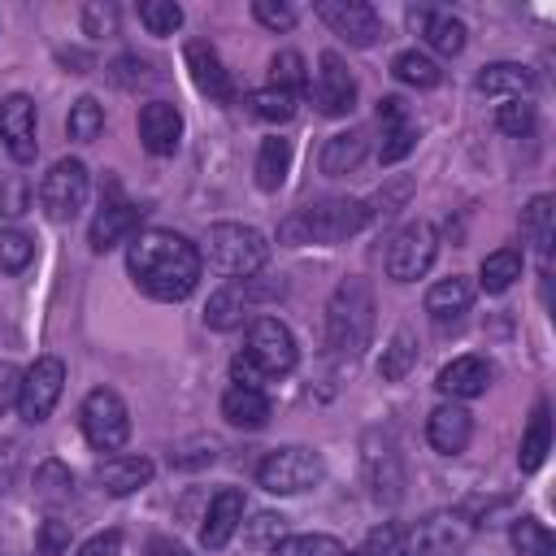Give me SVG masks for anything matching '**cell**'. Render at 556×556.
I'll use <instances>...</instances> for the list:
<instances>
[{
	"label": "cell",
	"instance_id": "6da1fadb",
	"mask_svg": "<svg viewBox=\"0 0 556 556\" xmlns=\"http://www.w3.org/2000/svg\"><path fill=\"white\" fill-rule=\"evenodd\" d=\"M126 269L135 287L152 300H187L200 282L204 256L178 230H139L126 248Z\"/></svg>",
	"mask_w": 556,
	"mask_h": 556
},
{
	"label": "cell",
	"instance_id": "7a4b0ae2",
	"mask_svg": "<svg viewBox=\"0 0 556 556\" xmlns=\"http://www.w3.org/2000/svg\"><path fill=\"white\" fill-rule=\"evenodd\" d=\"M369 222V208L352 195H330L317 200L291 217H282L278 226V243L287 248H304V243H343L348 235H356Z\"/></svg>",
	"mask_w": 556,
	"mask_h": 556
},
{
	"label": "cell",
	"instance_id": "3957f363",
	"mask_svg": "<svg viewBox=\"0 0 556 556\" xmlns=\"http://www.w3.org/2000/svg\"><path fill=\"white\" fill-rule=\"evenodd\" d=\"M374 334V291L365 278H343L326 304V343L339 356H361Z\"/></svg>",
	"mask_w": 556,
	"mask_h": 556
},
{
	"label": "cell",
	"instance_id": "277c9868",
	"mask_svg": "<svg viewBox=\"0 0 556 556\" xmlns=\"http://www.w3.org/2000/svg\"><path fill=\"white\" fill-rule=\"evenodd\" d=\"M269 261V243L256 226H243V222H217L208 226V265L230 278V282H248L265 269Z\"/></svg>",
	"mask_w": 556,
	"mask_h": 556
},
{
	"label": "cell",
	"instance_id": "5b68a950",
	"mask_svg": "<svg viewBox=\"0 0 556 556\" xmlns=\"http://www.w3.org/2000/svg\"><path fill=\"white\" fill-rule=\"evenodd\" d=\"M326 473L321 456L313 447H300V443H287V447H274L261 465H256V482L269 491V495H300L308 486H317Z\"/></svg>",
	"mask_w": 556,
	"mask_h": 556
},
{
	"label": "cell",
	"instance_id": "8992f818",
	"mask_svg": "<svg viewBox=\"0 0 556 556\" xmlns=\"http://www.w3.org/2000/svg\"><path fill=\"white\" fill-rule=\"evenodd\" d=\"M469 539H473V521L456 508H443V513H430L426 521H417L400 539L395 556H460L469 547Z\"/></svg>",
	"mask_w": 556,
	"mask_h": 556
},
{
	"label": "cell",
	"instance_id": "52a82bcc",
	"mask_svg": "<svg viewBox=\"0 0 556 556\" xmlns=\"http://www.w3.org/2000/svg\"><path fill=\"white\" fill-rule=\"evenodd\" d=\"M78 421H83V434L96 452H117L130 439V413H126L122 395L109 391V387L87 391V400L78 408Z\"/></svg>",
	"mask_w": 556,
	"mask_h": 556
},
{
	"label": "cell",
	"instance_id": "ba28073f",
	"mask_svg": "<svg viewBox=\"0 0 556 556\" xmlns=\"http://www.w3.org/2000/svg\"><path fill=\"white\" fill-rule=\"evenodd\" d=\"M61 391H65V361L61 356H35V365L22 369V387H17L22 421H30V426L48 421Z\"/></svg>",
	"mask_w": 556,
	"mask_h": 556
},
{
	"label": "cell",
	"instance_id": "9c48e42d",
	"mask_svg": "<svg viewBox=\"0 0 556 556\" xmlns=\"http://www.w3.org/2000/svg\"><path fill=\"white\" fill-rule=\"evenodd\" d=\"M439 252V235L430 222H408L395 230L391 248H387V278L391 282H417Z\"/></svg>",
	"mask_w": 556,
	"mask_h": 556
},
{
	"label": "cell",
	"instance_id": "30bf717a",
	"mask_svg": "<svg viewBox=\"0 0 556 556\" xmlns=\"http://www.w3.org/2000/svg\"><path fill=\"white\" fill-rule=\"evenodd\" d=\"M87 191H91L87 165L83 161H56L39 182V204L52 222H70L87 204Z\"/></svg>",
	"mask_w": 556,
	"mask_h": 556
},
{
	"label": "cell",
	"instance_id": "8fae6325",
	"mask_svg": "<svg viewBox=\"0 0 556 556\" xmlns=\"http://www.w3.org/2000/svg\"><path fill=\"white\" fill-rule=\"evenodd\" d=\"M261 369H265V378H282V374H291L295 369V334L278 321V317H256L252 326H248V348H243Z\"/></svg>",
	"mask_w": 556,
	"mask_h": 556
},
{
	"label": "cell",
	"instance_id": "7c38bea8",
	"mask_svg": "<svg viewBox=\"0 0 556 556\" xmlns=\"http://www.w3.org/2000/svg\"><path fill=\"white\" fill-rule=\"evenodd\" d=\"M308 91H313V104H317L326 117H348V113L356 109V78H352V70L343 65L339 52H321V56H317V74H313Z\"/></svg>",
	"mask_w": 556,
	"mask_h": 556
},
{
	"label": "cell",
	"instance_id": "4fadbf2b",
	"mask_svg": "<svg viewBox=\"0 0 556 556\" xmlns=\"http://www.w3.org/2000/svg\"><path fill=\"white\" fill-rule=\"evenodd\" d=\"M317 17H321L339 39H348L352 48H369V43L382 39V17H378V9L365 4V0H321V4H317Z\"/></svg>",
	"mask_w": 556,
	"mask_h": 556
},
{
	"label": "cell",
	"instance_id": "5bb4252c",
	"mask_svg": "<svg viewBox=\"0 0 556 556\" xmlns=\"http://www.w3.org/2000/svg\"><path fill=\"white\" fill-rule=\"evenodd\" d=\"M0 139L9 148V156L17 165H30L35 152H39V139H35V100L26 91H13L0 100Z\"/></svg>",
	"mask_w": 556,
	"mask_h": 556
},
{
	"label": "cell",
	"instance_id": "9a60e30c",
	"mask_svg": "<svg viewBox=\"0 0 556 556\" xmlns=\"http://www.w3.org/2000/svg\"><path fill=\"white\" fill-rule=\"evenodd\" d=\"M378 122H382V148H378V161H382V165L404 161V156L417 148V122H413L408 104H404L400 96H382V100H378Z\"/></svg>",
	"mask_w": 556,
	"mask_h": 556
},
{
	"label": "cell",
	"instance_id": "2e32d148",
	"mask_svg": "<svg viewBox=\"0 0 556 556\" xmlns=\"http://www.w3.org/2000/svg\"><path fill=\"white\" fill-rule=\"evenodd\" d=\"M139 143L152 156H174L182 143V113L169 100H148L139 109Z\"/></svg>",
	"mask_w": 556,
	"mask_h": 556
},
{
	"label": "cell",
	"instance_id": "e0dca14e",
	"mask_svg": "<svg viewBox=\"0 0 556 556\" xmlns=\"http://www.w3.org/2000/svg\"><path fill=\"white\" fill-rule=\"evenodd\" d=\"M182 56H187L191 83H195L208 100H217V104H230V100H235V83H230V74H226V65H222V56H217V48H213V43L191 39Z\"/></svg>",
	"mask_w": 556,
	"mask_h": 556
},
{
	"label": "cell",
	"instance_id": "ac0fdd59",
	"mask_svg": "<svg viewBox=\"0 0 556 556\" xmlns=\"http://www.w3.org/2000/svg\"><path fill=\"white\" fill-rule=\"evenodd\" d=\"M243 491L239 486H222L213 500H208V513H204V526H200V543L208 547V552H217V547H226L230 543V534L243 526Z\"/></svg>",
	"mask_w": 556,
	"mask_h": 556
},
{
	"label": "cell",
	"instance_id": "d6986e66",
	"mask_svg": "<svg viewBox=\"0 0 556 556\" xmlns=\"http://www.w3.org/2000/svg\"><path fill=\"white\" fill-rule=\"evenodd\" d=\"M408 22L417 26V35L439 52V56H456L465 48V22L452 17L447 9H408Z\"/></svg>",
	"mask_w": 556,
	"mask_h": 556
},
{
	"label": "cell",
	"instance_id": "ffe728a7",
	"mask_svg": "<svg viewBox=\"0 0 556 556\" xmlns=\"http://www.w3.org/2000/svg\"><path fill=\"white\" fill-rule=\"evenodd\" d=\"M139 217H143V208H139V204H130V200H104V204H100V213L91 217V230H87L91 248H96V252L117 248V243L139 226Z\"/></svg>",
	"mask_w": 556,
	"mask_h": 556
},
{
	"label": "cell",
	"instance_id": "44dd1931",
	"mask_svg": "<svg viewBox=\"0 0 556 556\" xmlns=\"http://www.w3.org/2000/svg\"><path fill=\"white\" fill-rule=\"evenodd\" d=\"M469 434H473V417H469L460 404H439V408L426 417V439H430V447H434L439 456L465 452Z\"/></svg>",
	"mask_w": 556,
	"mask_h": 556
},
{
	"label": "cell",
	"instance_id": "7402d4cb",
	"mask_svg": "<svg viewBox=\"0 0 556 556\" xmlns=\"http://www.w3.org/2000/svg\"><path fill=\"white\" fill-rule=\"evenodd\" d=\"M152 473H156V465L148 456H109V460H100L96 482L109 495H135V491H143L152 482Z\"/></svg>",
	"mask_w": 556,
	"mask_h": 556
},
{
	"label": "cell",
	"instance_id": "603a6c76",
	"mask_svg": "<svg viewBox=\"0 0 556 556\" xmlns=\"http://www.w3.org/2000/svg\"><path fill=\"white\" fill-rule=\"evenodd\" d=\"M491 387V365L482 356H456L439 369V391L452 400H473Z\"/></svg>",
	"mask_w": 556,
	"mask_h": 556
},
{
	"label": "cell",
	"instance_id": "cb8c5ba5",
	"mask_svg": "<svg viewBox=\"0 0 556 556\" xmlns=\"http://www.w3.org/2000/svg\"><path fill=\"white\" fill-rule=\"evenodd\" d=\"M530 83L534 78L521 61H495V65H482V74L473 78V91L491 96V100H526Z\"/></svg>",
	"mask_w": 556,
	"mask_h": 556
},
{
	"label": "cell",
	"instance_id": "d4e9b609",
	"mask_svg": "<svg viewBox=\"0 0 556 556\" xmlns=\"http://www.w3.org/2000/svg\"><path fill=\"white\" fill-rule=\"evenodd\" d=\"M222 417L239 430H261L269 421V395L252 391V387H230L222 395Z\"/></svg>",
	"mask_w": 556,
	"mask_h": 556
},
{
	"label": "cell",
	"instance_id": "484cf974",
	"mask_svg": "<svg viewBox=\"0 0 556 556\" xmlns=\"http://www.w3.org/2000/svg\"><path fill=\"white\" fill-rule=\"evenodd\" d=\"M469 300H473L469 278L452 274V278H439V282L426 291V313H430L434 321H456L460 313H469Z\"/></svg>",
	"mask_w": 556,
	"mask_h": 556
},
{
	"label": "cell",
	"instance_id": "4316f807",
	"mask_svg": "<svg viewBox=\"0 0 556 556\" xmlns=\"http://www.w3.org/2000/svg\"><path fill=\"white\" fill-rule=\"evenodd\" d=\"M361 161H365V135H361V130L330 135V139L321 143V156H317V165H321V174H326V178L352 174Z\"/></svg>",
	"mask_w": 556,
	"mask_h": 556
},
{
	"label": "cell",
	"instance_id": "83f0119b",
	"mask_svg": "<svg viewBox=\"0 0 556 556\" xmlns=\"http://www.w3.org/2000/svg\"><path fill=\"white\" fill-rule=\"evenodd\" d=\"M287 169H291V139H282V135L261 139V152H256V165H252L256 187L261 191H278L287 182Z\"/></svg>",
	"mask_w": 556,
	"mask_h": 556
},
{
	"label": "cell",
	"instance_id": "f1b7e54d",
	"mask_svg": "<svg viewBox=\"0 0 556 556\" xmlns=\"http://www.w3.org/2000/svg\"><path fill=\"white\" fill-rule=\"evenodd\" d=\"M552 452V417H547V404H534L530 413V426L521 434V452H517V465L521 473H534Z\"/></svg>",
	"mask_w": 556,
	"mask_h": 556
},
{
	"label": "cell",
	"instance_id": "f546056e",
	"mask_svg": "<svg viewBox=\"0 0 556 556\" xmlns=\"http://www.w3.org/2000/svg\"><path fill=\"white\" fill-rule=\"evenodd\" d=\"M517 278H521V252H517V248L486 252V261L478 265V282H482V291H486V295L508 291Z\"/></svg>",
	"mask_w": 556,
	"mask_h": 556
},
{
	"label": "cell",
	"instance_id": "4dcf8cb0",
	"mask_svg": "<svg viewBox=\"0 0 556 556\" xmlns=\"http://www.w3.org/2000/svg\"><path fill=\"white\" fill-rule=\"evenodd\" d=\"M243 313H248V300H243V291L230 282V287H217V291L208 295V304H204V326H208V330H235V326H243Z\"/></svg>",
	"mask_w": 556,
	"mask_h": 556
},
{
	"label": "cell",
	"instance_id": "1f68e13d",
	"mask_svg": "<svg viewBox=\"0 0 556 556\" xmlns=\"http://www.w3.org/2000/svg\"><path fill=\"white\" fill-rule=\"evenodd\" d=\"M295 100H300V96L278 91V87H256V91H248V96H243L248 113H252L256 122H274V126L295 117Z\"/></svg>",
	"mask_w": 556,
	"mask_h": 556
},
{
	"label": "cell",
	"instance_id": "d6a6232c",
	"mask_svg": "<svg viewBox=\"0 0 556 556\" xmlns=\"http://www.w3.org/2000/svg\"><path fill=\"white\" fill-rule=\"evenodd\" d=\"M391 74L404 83V87H417V91H426V87H439V78H443V70L426 56V52H417V48H408V52H400L395 61H391Z\"/></svg>",
	"mask_w": 556,
	"mask_h": 556
},
{
	"label": "cell",
	"instance_id": "836d02e7",
	"mask_svg": "<svg viewBox=\"0 0 556 556\" xmlns=\"http://www.w3.org/2000/svg\"><path fill=\"white\" fill-rule=\"evenodd\" d=\"M552 217H556V208H552V195H534L526 208H521V235L534 243V252H552Z\"/></svg>",
	"mask_w": 556,
	"mask_h": 556
},
{
	"label": "cell",
	"instance_id": "e575fe53",
	"mask_svg": "<svg viewBox=\"0 0 556 556\" xmlns=\"http://www.w3.org/2000/svg\"><path fill=\"white\" fill-rule=\"evenodd\" d=\"M413 361H417V339H413V330H395L391 343L382 348V361H378L382 382H400V378L413 369Z\"/></svg>",
	"mask_w": 556,
	"mask_h": 556
},
{
	"label": "cell",
	"instance_id": "d590c367",
	"mask_svg": "<svg viewBox=\"0 0 556 556\" xmlns=\"http://www.w3.org/2000/svg\"><path fill=\"white\" fill-rule=\"evenodd\" d=\"M269 556H348V547L334 534H282Z\"/></svg>",
	"mask_w": 556,
	"mask_h": 556
},
{
	"label": "cell",
	"instance_id": "8d00e7d4",
	"mask_svg": "<svg viewBox=\"0 0 556 556\" xmlns=\"http://www.w3.org/2000/svg\"><path fill=\"white\" fill-rule=\"evenodd\" d=\"M513 547H517V556H556V539H552L547 521H539V517L513 521Z\"/></svg>",
	"mask_w": 556,
	"mask_h": 556
},
{
	"label": "cell",
	"instance_id": "74e56055",
	"mask_svg": "<svg viewBox=\"0 0 556 556\" xmlns=\"http://www.w3.org/2000/svg\"><path fill=\"white\" fill-rule=\"evenodd\" d=\"M269 87H278V91H291V96L308 91L304 56H300L295 48H282V52H274V61H269Z\"/></svg>",
	"mask_w": 556,
	"mask_h": 556
},
{
	"label": "cell",
	"instance_id": "f35d334b",
	"mask_svg": "<svg viewBox=\"0 0 556 556\" xmlns=\"http://www.w3.org/2000/svg\"><path fill=\"white\" fill-rule=\"evenodd\" d=\"M65 130H70V139H78V143H91V139L104 130V109H100L91 96H78V100L70 104Z\"/></svg>",
	"mask_w": 556,
	"mask_h": 556
},
{
	"label": "cell",
	"instance_id": "ab89813d",
	"mask_svg": "<svg viewBox=\"0 0 556 556\" xmlns=\"http://www.w3.org/2000/svg\"><path fill=\"white\" fill-rule=\"evenodd\" d=\"M70 491H74V473H70L61 460H43V465L35 469V495H39V500L61 504V500H70Z\"/></svg>",
	"mask_w": 556,
	"mask_h": 556
},
{
	"label": "cell",
	"instance_id": "60d3db41",
	"mask_svg": "<svg viewBox=\"0 0 556 556\" xmlns=\"http://www.w3.org/2000/svg\"><path fill=\"white\" fill-rule=\"evenodd\" d=\"M35 261V239L26 230H0V269L22 274Z\"/></svg>",
	"mask_w": 556,
	"mask_h": 556
},
{
	"label": "cell",
	"instance_id": "b9f144b4",
	"mask_svg": "<svg viewBox=\"0 0 556 556\" xmlns=\"http://www.w3.org/2000/svg\"><path fill=\"white\" fill-rule=\"evenodd\" d=\"M139 22L148 26V35H174L182 26V9L174 0H143L139 4Z\"/></svg>",
	"mask_w": 556,
	"mask_h": 556
},
{
	"label": "cell",
	"instance_id": "7bdbcfd3",
	"mask_svg": "<svg viewBox=\"0 0 556 556\" xmlns=\"http://www.w3.org/2000/svg\"><path fill=\"white\" fill-rule=\"evenodd\" d=\"M495 126H500L504 135H513V139L530 135V130H534V104H530V100H504L500 113H495Z\"/></svg>",
	"mask_w": 556,
	"mask_h": 556
},
{
	"label": "cell",
	"instance_id": "ee69618b",
	"mask_svg": "<svg viewBox=\"0 0 556 556\" xmlns=\"http://www.w3.org/2000/svg\"><path fill=\"white\" fill-rule=\"evenodd\" d=\"M282 534H287V517H282V513H256V517L243 526V539H248L252 547H274Z\"/></svg>",
	"mask_w": 556,
	"mask_h": 556
},
{
	"label": "cell",
	"instance_id": "f6af8a7d",
	"mask_svg": "<svg viewBox=\"0 0 556 556\" xmlns=\"http://www.w3.org/2000/svg\"><path fill=\"white\" fill-rule=\"evenodd\" d=\"M395 547H400V526H395V521H382V526H374V530L365 534V543H361L356 552H348V556H395Z\"/></svg>",
	"mask_w": 556,
	"mask_h": 556
},
{
	"label": "cell",
	"instance_id": "bcb514c9",
	"mask_svg": "<svg viewBox=\"0 0 556 556\" xmlns=\"http://www.w3.org/2000/svg\"><path fill=\"white\" fill-rule=\"evenodd\" d=\"M252 17H256L261 26H269V30H291L295 17H300V9H295V4H282V0H256V4H252Z\"/></svg>",
	"mask_w": 556,
	"mask_h": 556
},
{
	"label": "cell",
	"instance_id": "7dc6e473",
	"mask_svg": "<svg viewBox=\"0 0 556 556\" xmlns=\"http://www.w3.org/2000/svg\"><path fill=\"white\" fill-rule=\"evenodd\" d=\"M83 35H117V4H100V0H91L87 9H83Z\"/></svg>",
	"mask_w": 556,
	"mask_h": 556
},
{
	"label": "cell",
	"instance_id": "c3c4849f",
	"mask_svg": "<svg viewBox=\"0 0 556 556\" xmlns=\"http://www.w3.org/2000/svg\"><path fill=\"white\" fill-rule=\"evenodd\" d=\"M109 78L117 83V87H139V83H148L152 74H148V61H139V56H117L113 65H109Z\"/></svg>",
	"mask_w": 556,
	"mask_h": 556
},
{
	"label": "cell",
	"instance_id": "681fc988",
	"mask_svg": "<svg viewBox=\"0 0 556 556\" xmlns=\"http://www.w3.org/2000/svg\"><path fill=\"white\" fill-rule=\"evenodd\" d=\"M230 382H235V387H252V391H265V382H269V378H265V369H261V365H256L248 352H239V356L230 361Z\"/></svg>",
	"mask_w": 556,
	"mask_h": 556
},
{
	"label": "cell",
	"instance_id": "f907efd6",
	"mask_svg": "<svg viewBox=\"0 0 556 556\" xmlns=\"http://www.w3.org/2000/svg\"><path fill=\"white\" fill-rule=\"evenodd\" d=\"M65 543H70V526L65 521H43L39 526V556H61Z\"/></svg>",
	"mask_w": 556,
	"mask_h": 556
},
{
	"label": "cell",
	"instance_id": "816d5d0a",
	"mask_svg": "<svg viewBox=\"0 0 556 556\" xmlns=\"http://www.w3.org/2000/svg\"><path fill=\"white\" fill-rule=\"evenodd\" d=\"M122 552V534L117 530H104V534H91L74 556H117Z\"/></svg>",
	"mask_w": 556,
	"mask_h": 556
},
{
	"label": "cell",
	"instance_id": "f5cc1de1",
	"mask_svg": "<svg viewBox=\"0 0 556 556\" xmlns=\"http://www.w3.org/2000/svg\"><path fill=\"white\" fill-rule=\"evenodd\" d=\"M17 387H22V369L13 361H0V417L9 404H17Z\"/></svg>",
	"mask_w": 556,
	"mask_h": 556
},
{
	"label": "cell",
	"instance_id": "db71d44e",
	"mask_svg": "<svg viewBox=\"0 0 556 556\" xmlns=\"http://www.w3.org/2000/svg\"><path fill=\"white\" fill-rule=\"evenodd\" d=\"M17 478V443H0V491H9Z\"/></svg>",
	"mask_w": 556,
	"mask_h": 556
},
{
	"label": "cell",
	"instance_id": "11a10c76",
	"mask_svg": "<svg viewBox=\"0 0 556 556\" xmlns=\"http://www.w3.org/2000/svg\"><path fill=\"white\" fill-rule=\"evenodd\" d=\"M0 208H4L9 217L26 213V191H22V187H4V191H0Z\"/></svg>",
	"mask_w": 556,
	"mask_h": 556
},
{
	"label": "cell",
	"instance_id": "9f6ffc18",
	"mask_svg": "<svg viewBox=\"0 0 556 556\" xmlns=\"http://www.w3.org/2000/svg\"><path fill=\"white\" fill-rule=\"evenodd\" d=\"M148 556H191L182 543H174V539H165V534H156V539H148Z\"/></svg>",
	"mask_w": 556,
	"mask_h": 556
},
{
	"label": "cell",
	"instance_id": "6f0895ef",
	"mask_svg": "<svg viewBox=\"0 0 556 556\" xmlns=\"http://www.w3.org/2000/svg\"><path fill=\"white\" fill-rule=\"evenodd\" d=\"M61 61H65V65H74V74H87V65H91V56H87V52H78V48H74V52H61Z\"/></svg>",
	"mask_w": 556,
	"mask_h": 556
}]
</instances>
